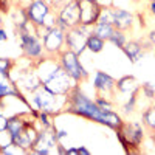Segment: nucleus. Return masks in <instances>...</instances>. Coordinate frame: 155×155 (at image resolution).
<instances>
[{"instance_id": "obj_1", "label": "nucleus", "mask_w": 155, "mask_h": 155, "mask_svg": "<svg viewBox=\"0 0 155 155\" xmlns=\"http://www.w3.org/2000/svg\"><path fill=\"white\" fill-rule=\"evenodd\" d=\"M64 113H71L81 118L90 120L99 123L102 126L110 127L112 130H118L123 126V120L118 113L113 110H104L101 109L93 99L85 96V93L79 88V85H74L65 96V107H64Z\"/></svg>"}, {"instance_id": "obj_2", "label": "nucleus", "mask_w": 155, "mask_h": 155, "mask_svg": "<svg viewBox=\"0 0 155 155\" xmlns=\"http://www.w3.org/2000/svg\"><path fill=\"white\" fill-rule=\"evenodd\" d=\"M34 68L41 78L42 85L48 90V92L59 95V96H65L70 90L78 84L73 78L64 70L61 65L59 59L56 56H48L45 54L39 61H34Z\"/></svg>"}, {"instance_id": "obj_3", "label": "nucleus", "mask_w": 155, "mask_h": 155, "mask_svg": "<svg viewBox=\"0 0 155 155\" xmlns=\"http://www.w3.org/2000/svg\"><path fill=\"white\" fill-rule=\"evenodd\" d=\"M31 96V104L34 109H37L39 112H47L50 115H56L64 112L65 107V96H59L48 92V90L41 85L37 90H34L33 93H30Z\"/></svg>"}, {"instance_id": "obj_4", "label": "nucleus", "mask_w": 155, "mask_h": 155, "mask_svg": "<svg viewBox=\"0 0 155 155\" xmlns=\"http://www.w3.org/2000/svg\"><path fill=\"white\" fill-rule=\"evenodd\" d=\"M116 132V138L121 143L126 153H137L138 147L144 140L143 126L138 123H123V126Z\"/></svg>"}, {"instance_id": "obj_5", "label": "nucleus", "mask_w": 155, "mask_h": 155, "mask_svg": "<svg viewBox=\"0 0 155 155\" xmlns=\"http://www.w3.org/2000/svg\"><path fill=\"white\" fill-rule=\"evenodd\" d=\"M58 59L61 62V65L64 67V70H65L78 84L88 79V71L84 68V65L81 64V59H79V54L78 53L65 48V50H62L59 53Z\"/></svg>"}, {"instance_id": "obj_6", "label": "nucleus", "mask_w": 155, "mask_h": 155, "mask_svg": "<svg viewBox=\"0 0 155 155\" xmlns=\"http://www.w3.org/2000/svg\"><path fill=\"white\" fill-rule=\"evenodd\" d=\"M90 33H92V27H85V25L70 28L68 31H65V48L81 56L87 50V39Z\"/></svg>"}, {"instance_id": "obj_7", "label": "nucleus", "mask_w": 155, "mask_h": 155, "mask_svg": "<svg viewBox=\"0 0 155 155\" xmlns=\"http://www.w3.org/2000/svg\"><path fill=\"white\" fill-rule=\"evenodd\" d=\"M42 44L45 54L58 58L61 51L65 50V31L56 25L42 36Z\"/></svg>"}, {"instance_id": "obj_8", "label": "nucleus", "mask_w": 155, "mask_h": 155, "mask_svg": "<svg viewBox=\"0 0 155 155\" xmlns=\"http://www.w3.org/2000/svg\"><path fill=\"white\" fill-rule=\"evenodd\" d=\"M56 25L64 31H68L73 27L81 25L79 22V5L78 0H70L68 3H65L62 8L58 9V20Z\"/></svg>"}, {"instance_id": "obj_9", "label": "nucleus", "mask_w": 155, "mask_h": 155, "mask_svg": "<svg viewBox=\"0 0 155 155\" xmlns=\"http://www.w3.org/2000/svg\"><path fill=\"white\" fill-rule=\"evenodd\" d=\"M59 144V140L56 137V127L53 126L51 129H41L39 137L36 140V143L33 146V149L30 150V153H36V155H48L53 152V149H56Z\"/></svg>"}, {"instance_id": "obj_10", "label": "nucleus", "mask_w": 155, "mask_h": 155, "mask_svg": "<svg viewBox=\"0 0 155 155\" xmlns=\"http://www.w3.org/2000/svg\"><path fill=\"white\" fill-rule=\"evenodd\" d=\"M79 5V22L85 27H93L98 22L102 6L96 0H78Z\"/></svg>"}, {"instance_id": "obj_11", "label": "nucleus", "mask_w": 155, "mask_h": 155, "mask_svg": "<svg viewBox=\"0 0 155 155\" xmlns=\"http://www.w3.org/2000/svg\"><path fill=\"white\" fill-rule=\"evenodd\" d=\"M25 9H27L28 19L33 23H36L37 27H42L45 19L48 17V14L53 11V6H51L48 0H33Z\"/></svg>"}, {"instance_id": "obj_12", "label": "nucleus", "mask_w": 155, "mask_h": 155, "mask_svg": "<svg viewBox=\"0 0 155 155\" xmlns=\"http://www.w3.org/2000/svg\"><path fill=\"white\" fill-rule=\"evenodd\" d=\"M93 88L96 96H106V98H112L116 95V79L104 71L98 70L93 79Z\"/></svg>"}, {"instance_id": "obj_13", "label": "nucleus", "mask_w": 155, "mask_h": 155, "mask_svg": "<svg viewBox=\"0 0 155 155\" xmlns=\"http://www.w3.org/2000/svg\"><path fill=\"white\" fill-rule=\"evenodd\" d=\"M39 132H41V130H39V129L34 126V121L30 123V124H27V126L23 127V130L17 137H14V144H17L19 147L25 149V150L30 153V150L33 149L36 140L39 137Z\"/></svg>"}, {"instance_id": "obj_14", "label": "nucleus", "mask_w": 155, "mask_h": 155, "mask_svg": "<svg viewBox=\"0 0 155 155\" xmlns=\"http://www.w3.org/2000/svg\"><path fill=\"white\" fill-rule=\"evenodd\" d=\"M33 121H37L34 116L31 115V112H27V113H17V115H12L8 118V130L12 134V137H17L22 130L23 127L33 123Z\"/></svg>"}, {"instance_id": "obj_15", "label": "nucleus", "mask_w": 155, "mask_h": 155, "mask_svg": "<svg viewBox=\"0 0 155 155\" xmlns=\"http://www.w3.org/2000/svg\"><path fill=\"white\" fill-rule=\"evenodd\" d=\"M134 14L127 9L123 8H115V17H113V27L116 30H121V31H129L132 30V25H134Z\"/></svg>"}, {"instance_id": "obj_16", "label": "nucleus", "mask_w": 155, "mask_h": 155, "mask_svg": "<svg viewBox=\"0 0 155 155\" xmlns=\"http://www.w3.org/2000/svg\"><path fill=\"white\" fill-rule=\"evenodd\" d=\"M144 48L146 47H143V44H141L140 41H127L126 45L121 50L132 64H137L141 58L144 56Z\"/></svg>"}, {"instance_id": "obj_17", "label": "nucleus", "mask_w": 155, "mask_h": 155, "mask_svg": "<svg viewBox=\"0 0 155 155\" xmlns=\"http://www.w3.org/2000/svg\"><path fill=\"white\" fill-rule=\"evenodd\" d=\"M138 88H140V84L137 82L135 76L127 74L116 81V92H120V93H132Z\"/></svg>"}, {"instance_id": "obj_18", "label": "nucleus", "mask_w": 155, "mask_h": 155, "mask_svg": "<svg viewBox=\"0 0 155 155\" xmlns=\"http://www.w3.org/2000/svg\"><path fill=\"white\" fill-rule=\"evenodd\" d=\"M93 33L96 36H99L101 39H104V41H109V37L112 36V33L115 31V27L112 23H102V22H96L93 27H92Z\"/></svg>"}, {"instance_id": "obj_19", "label": "nucleus", "mask_w": 155, "mask_h": 155, "mask_svg": "<svg viewBox=\"0 0 155 155\" xmlns=\"http://www.w3.org/2000/svg\"><path fill=\"white\" fill-rule=\"evenodd\" d=\"M104 44H106L104 39L96 36L92 30V33L88 34V39H87V50L92 51V53H99V51H102V48H104Z\"/></svg>"}, {"instance_id": "obj_20", "label": "nucleus", "mask_w": 155, "mask_h": 155, "mask_svg": "<svg viewBox=\"0 0 155 155\" xmlns=\"http://www.w3.org/2000/svg\"><path fill=\"white\" fill-rule=\"evenodd\" d=\"M109 42H112L115 47H118L120 50L126 45V42H127V37H126V31H121V30H116L115 28V31L112 33V36L109 37Z\"/></svg>"}, {"instance_id": "obj_21", "label": "nucleus", "mask_w": 155, "mask_h": 155, "mask_svg": "<svg viewBox=\"0 0 155 155\" xmlns=\"http://www.w3.org/2000/svg\"><path fill=\"white\" fill-rule=\"evenodd\" d=\"M143 124L149 130H153L155 129V106H150L143 112Z\"/></svg>"}, {"instance_id": "obj_22", "label": "nucleus", "mask_w": 155, "mask_h": 155, "mask_svg": "<svg viewBox=\"0 0 155 155\" xmlns=\"http://www.w3.org/2000/svg\"><path fill=\"white\" fill-rule=\"evenodd\" d=\"M113 17H115V6H104L101 9V14H99L98 22L112 23L113 25Z\"/></svg>"}, {"instance_id": "obj_23", "label": "nucleus", "mask_w": 155, "mask_h": 155, "mask_svg": "<svg viewBox=\"0 0 155 155\" xmlns=\"http://www.w3.org/2000/svg\"><path fill=\"white\" fill-rule=\"evenodd\" d=\"M141 92V87L138 88V90H135V92H132L130 93V98L127 99V102L123 106V110L126 112V113H130V112H134L135 110V106H137V101H138V93Z\"/></svg>"}, {"instance_id": "obj_24", "label": "nucleus", "mask_w": 155, "mask_h": 155, "mask_svg": "<svg viewBox=\"0 0 155 155\" xmlns=\"http://www.w3.org/2000/svg\"><path fill=\"white\" fill-rule=\"evenodd\" d=\"M14 144V137H12V134L8 130V129H5V130H0V150Z\"/></svg>"}, {"instance_id": "obj_25", "label": "nucleus", "mask_w": 155, "mask_h": 155, "mask_svg": "<svg viewBox=\"0 0 155 155\" xmlns=\"http://www.w3.org/2000/svg\"><path fill=\"white\" fill-rule=\"evenodd\" d=\"M12 67H14V61H11L9 58H0V78L9 76Z\"/></svg>"}, {"instance_id": "obj_26", "label": "nucleus", "mask_w": 155, "mask_h": 155, "mask_svg": "<svg viewBox=\"0 0 155 155\" xmlns=\"http://www.w3.org/2000/svg\"><path fill=\"white\" fill-rule=\"evenodd\" d=\"M50 113H47V112H39V118H37V123L42 126V129H51L54 124L51 123V120H50Z\"/></svg>"}, {"instance_id": "obj_27", "label": "nucleus", "mask_w": 155, "mask_h": 155, "mask_svg": "<svg viewBox=\"0 0 155 155\" xmlns=\"http://www.w3.org/2000/svg\"><path fill=\"white\" fill-rule=\"evenodd\" d=\"M140 87H141V92H143V95L147 98V99H153L155 98V87H153V84H150V82H143V84H140Z\"/></svg>"}, {"instance_id": "obj_28", "label": "nucleus", "mask_w": 155, "mask_h": 155, "mask_svg": "<svg viewBox=\"0 0 155 155\" xmlns=\"http://www.w3.org/2000/svg\"><path fill=\"white\" fill-rule=\"evenodd\" d=\"M95 102L104 110H112L113 109V102L110 101V98H106V96H96L95 98Z\"/></svg>"}, {"instance_id": "obj_29", "label": "nucleus", "mask_w": 155, "mask_h": 155, "mask_svg": "<svg viewBox=\"0 0 155 155\" xmlns=\"http://www.w3.org/2000/svg\"><path fill=\"white\" fill-rule=\"evenodd\" d=\"M70 0H50V3H51V6H53V9H59V8H62L65 3H68Z\"/></svg>"}, {"instance_id": "obj_30", "label": "nucleus", "mask_w": 155, "mask_h": 155, "mask_svg": "<svg viewBox=\"0 0 155 155\" xmlns=\"http://www.w3.org/2000/svg\"><path fill=\"white\" fill-rule=\"evenodd\" d=\"M9 3H11V0H0V11H2V12H8L11 9Z\"/></svg>"}, {"instance_id": "obj_31", "label": "nucleus", "mask_w": 155, "mask_h": 155, "mask_svg": "<svg viewBox=\"0 0 155 155\" xmlns=\"http://www.w3.org/2000/svg\"><path fill=\"white\" fill-rule=\"evenodd\" d=\"M6 127H8V118L3 113H0V130H5Z\"/></svg>"}, {"instance_id": "obj_32", "label": "nucleus", "mask_w": 155, "mask_h": 155, "mask_svg": "<svg viewBox=\"0 0 155 155\" xmlns=\"http://www.w3.org/2000/svg\"><path fill=\"white\" fill-rule=\"evenodd\" d=\"M96 2L104 8V6H113V2L115 0H96Z\"/></svg>"}, {"instance_id": "obj_33", "label": "nucleus", "mask_w": 155, "mask_h": 155, "mask_svg": "<svg viewBox=\"0 0 155 155\" xmlns=\"http://www.w3.org/2000/svg\"><path fill=\"white\" fill-rule=\"evenodd\" d=\"M92 152H90L87 147H84V146H79L78 147V155H90Z\"/></svg>"}, {"instance_id": "obj_34", "label": "nucleus", "mask_w": 155, "mask_h": 155, "mask_svg": "<svg viewBox=\"0 0 155 155\" xmlns=\"http://www.w3.org/2000/svg\"><path fill=\"white\" fill-rule=\"evenodd\" d=\"M67 132L65 130H58V129H56V137H58V140L61 141V140H64V138H67Z\"/></svg>"}, {"instance_id": "obj_35", "label": "nucleus", "mask_w": 155, "mask_h": 155, "mask_svg": "<svg viewBox=\"0 0 155 155\" xmlns=\"http://www.w3.org/2000/svg\"><path fill=\"white\" fill-rule=\"evenodd\" d=\"M56 152L61 153V155H67V149L61 144V141H59V144H58V147H56Z\"/></svg>"}, {"instance_id": "obj_36", "label": "nucleus", "mask_w": 155, "mask_h": 155, "mask_svg": "<svg viewBox=\"0 0 155 155\" xmlns=\"http://www.w3.org/2000/svg\"><path fill=\"white\" fill-rule=\"evenodd\" d=\"M8 41V34L3 28H0V42H6Z\"/></svg>"}, {"instance_id": "obj_37", "label": "nucleus", "mask_w": 155, "mask_h": 155, "mask_svg": "<svg viewBox=\"0 0 155 155\" xmlns=\"http://www.w3.org/2000/svg\"><path fill=\"white\" fill-rule=\"evenodd\" d=\"M147 39H149L150 45H155V30H152V31L147 34Z\"/></svg>"}, {"instance_id": "obj_38", "label": "nucleus", "mask_w": 155, "mask_h": 155, "mask_svg": "<svg viewBox=\"0 0 155 155\" xmlns=\"http://www.w3.org/2000/svg\"><path fill=\"white\" fill-rule=\"evenodd\" d=\"M149 12L152 16H155V0H150V3H149Z\"/></svg>"}, {"instance_id": "obj_39", "label": "nucleus", "mask_w": 155, "mask_h": 155, "mask_svg": "<svg viewBox=\"0 0 155 155\" xmlns=\"http://www.w3.org/2000/svg\"><path fill=\"white\" fill-rule=\"evenodd\" d=\"M67 155H78V147H67Z\"/></svg>"}, {"instance_id": "obj_40", "label": "nucleus", "mask_w": 155, "mask_h": 155, "mask_svg": "<svg viewBox=\"0 0 155 155\" xmlns=\"http://www.w3.org/2000/svg\"><path fill=\"white\" fill-rule=\"evenodd\" d=\"M3 27V20H2V16H0V28Z\"/></svg>"}, {"instance_id": "obj_41", "label": "nucleus", "mask_w": 155, "mask_h": 155, "mask_svg": "<svg viewBox=\"0 0 155 155\" xmlns=\"http://www.w3.org/2000/svg\"><path fill=\"white\" fill-rule=\"evenodd\" d=\"M130 2H134V3H140L141 0H130Z\"/></svg>"}, {"instance_id": "obj_42", "label": "nucleus", "mask_w": 155, "mask_h": 155, "mask_svg": "<svg viewBox=\"0 0 155 155\" xmlns=\"http://www.w3.org/2000/svg\"><path fill=\"white\" fill-rule=\"evenodd\" d=\"M152 138L155 140V129H153V130H152Z\"/></svg>"}, {"instance_id": "obj_43", "label": "nucleus", "mask_w": 155, "mask_h": 155, "mask_svg": "<svg viewBox=\"0 0 155 155\" xmlns=\"http://www.w3.org/2000/svg\"><path fill=\"white\" fill-rule=\"evenodd\" d=\"M149 2H150V0H149Z\"/></svg>"}]
</instances>
